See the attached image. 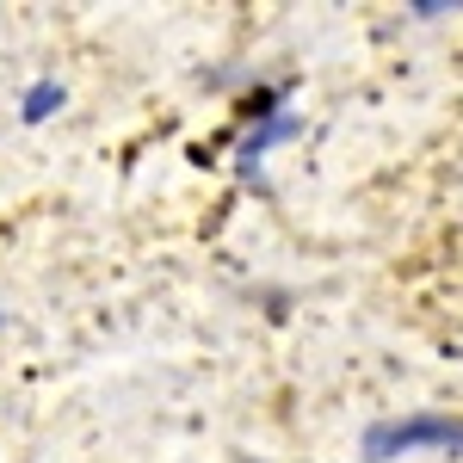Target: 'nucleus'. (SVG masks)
<instances>
[{
    "label": "nucleus",
    "mask_w": 463,
    "mask_h": 463,
    "mask_svg": "<svg viewBox=\"0 0 463 463\" xmlns=\"http://www.w3.org/2000/svg\"><path fill=\"white\" fill-rule=\"evenodd\" d=\"M56 106H62V87L56 80H37L32 93H25V118H50Z\"/></svg>",
    "instance_id": "obj_2"
},
{
    "label": "nucleus",
    "mask_w": 463,
    "mask_h": 463,
    "mask_svg": "<svg viewBox=\"0 0 463 463\" xmlns=\"http://www.w3.org/2000/svg\"><path fill=\"white\" fill-rule=\"evenodd\" d=\"M420 451H463V420L458 414H439V408H420V414H402V420H377L364 432V458L371 463H395V458H420Z\"/></svg>",
    "instance_id": "obj_1"
}]
</instances>
